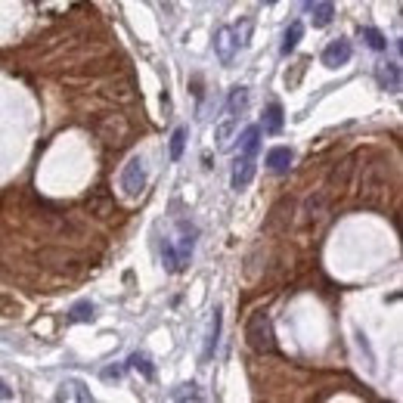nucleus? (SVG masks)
Listing matches in <instances>:
<instances>
[{"mask_svg": "<svg viewBox=\"0 0 403 403\" xmlns=\"http://www.w3.org/2000/svg\"><path fill=\"white\" fill-rule=\"evenodd\" d=\"M196 239H198V227L192 220L174 223V229L161 242V264H165L167 273H183L189 267L192 251H196Z\"/></svg>", "mask_w": 403, "mask_h": 403, "instance_id": "nucleus-1", "label": "nucleus"}, {"mask_svg": "<svg viewBox=\"0 0 403 403\" xmlns=\"http://www.w3.org/2000/svg\"><path fill=\"white\" fill-rule=\"evenodd\" d=\"M245 341L251 351L258 353H270L276 351V338H273V322L267 316V310H254L245 322Z\"/></svg>", "mask_w": 403, "mask_h": 403, "instance_id": "nucleus-2", "label": "nucleus"}, {"mask_svg": "<svg viewBox=\"0 0 403 403\" xmlns=\"http://www.w3.org/2000/svg\"><path fill=\"white\" fill-rule=\"evenodd\" d=\"M388 192V167L382 161H372L363 167V177H360V196L366 205H378Z\"/></svg>", "mask_w": 403, "mask_h": 403, "instance_id": "nucleus-3", "label": "nucleus"}, {"mask_svg": "<svg viewBox=\"0 0 403 403\" xmlns=\"http://www.w3.org/2000/svg\"><path fill=\"white\" fill-rule=\"evenodd\" d=\"M93 130H96V136L105 146H121L130 134V124H127V118L118 115V112H103V115H96V121H93Z\"/></svg>", "mask_w": 403, "mask_h": 403, "instance_id": "nucleus-4", "label": "nucleus"}, {"mask_svg": "<svg viewBox=\"0 0 403 403\" xmlns=\"http://www.w3.org/2000/svg\"><path fill=\"white\" fill-rule=\"evenodd\" d=\"M121 189L127 198H136L143 189H146V161L143 155H130L121 167Z\"/></svg>", "mask_w": 403, "mask_h": 403, "instance_id": "nucleus-5", "label": "nucleus"}, {"mask_svg": "<svg viewBox=\"0 0 403 403\" xmlns=\"http://www.w3.org/2000/svg\"><path fill=\"white\" fill-rule=\"evenodd\" d=\"M326 211H329V196L326 192H313V196H307L301 205V223L304 227H316V223L326 217Z\"/></svg>", "mask_w": 403, "mask_h": 403, "instance_id": "nucleus-6", "label": "nucleus"}, {"mask_svg": "<svg viewBox=\"0 0 403 403\" xmlns=\"http://www.w3.org/2000/svg\"><path fill=\"white\" fill-rule=\"evenodd\" d=\"M87 211H90L93 217H99V220H112V217L118 214V205L105 189H96V192H90V198H87Z\"/></svg>", "mask_w": 403, "mask_h": 403, "instance_id": "nucleus-7", "label": "nucleus"}, {"mask_svg": "<svg viewBox=\"0 0 403 403\" xmlns=\"http://www.w3.org/2000/svg\"><path fill=\"white\" fill-rule=\"evenodd\" d=\"M351 41L347 37H338V41H332L326 50H322V65L326 68H338V65H347L351 62Z\"/></svg>", "mask_w": 403, "mask_h": 403, "instance_id": "nucleus-8", "label": "nucleus"}, {"mask_svg": "<svg viewBox=\"0 0 403 403\" xmlns=\"http://www.w3.org/2000/svg\"><path fill=\"white\" fill-rule=\"evenodd\" d=\"M214 50H217V59H220L223 65H229V62H233V56H236V50H239V43H236L233 28H229V25L217 28V34H214Z\"/></svg>", "mask_w": 403, "mask_h": 403, "instance_id": "nucleus-9", "label": "nucleus"}, {"mask_svg": "<svg viewBox=\"0 0 403 403\" xmlns=\"http://www.w3.org/2000/svg\"><path fill=\"white\" fill-rule=\"evenodd\" d=\"M375 78H378V87L382 90H388V93H400V65L397 62H382L378 65V72H375Z\"/></svg>", "mask_w": 403, "mask_h": 403, "instance_id": "nucleus-10", "label": "nucleus"}, {"mask_svg": "<svg viewBox=\"0 0 403 403\" xmlns=\"http://www.w3.org/2000/svg\"><path fill=\"white\" fill-rule=\"evenodd\" d=\"M251 180H254V155H242L239 152L236 167H233V189H245Z\"/></svg>", "mask_w": 403, "mask_h": 403, "instance_id": "nucleus-11", "label": "nucleus"}, {"mask_svg": "<svg viewBox=\"0 0 403 403\" xmlns=\"http://www.w3.org/2000/svg\"><path fill=\"white\" fill-rule=\"evenodd\" d=\"M56 397H59V400H84V403L93 400V394L84 388V382H78V378H65V382L59 384V394Z\"/></svg>", "mask_w": 403, "mask_h": 403, "instance_id": "nucleus-12", "label": "nucleus"}, {"mask_svg": "<svg viewBox=\"0 0 403 403\" xmlns=\"http://www.w3.org/2000/svg\"><path fill=\"white\" fill-rule=\"evenodd\" d=\"M291 158H295V155H291L289 146H276L267 152V167H270L273 174H285L291 167Z\"/></svg>", "mask_w": 403, "mask_h": 403, "instance_id": "nucleus-13", "label": "nucleus"}, {"mask_svg": "<svg viewBox=\"0 0 403 403\" xmlns=\"http://www.w3.org/2000/svg\"><path fill=\"white\" fill-rule=\"evenodd\" d=\"M217 338H220V307H214V316H211V326H208V338H205L202 347V360H211L217 351Z\"/></svg>", "mask_w": 403, "mask_h": 403, "instance_id": "nucleus-14", "label": "nucleus"}, {"mask_svg": "<svg viewBox=\"0 0 403 403\" xmlns=\"http://www.w3.org/2000/svg\"><path fill=\"white\" fill-rule=\"evenodd\" d=\"M351 171H353L351 161H341V165L332 171V180H329V189H332V196H344V189H347V177H351Z\"/></svg>", "mask_w": 403, "mask_h": 403, "instance_id": "nucleus-15", "label": "nucleus"}, {"mask_svg": "<svg viewBox=\"0 0 403 403\" xmlns=\"http://www.w3.org/2000/svg\"><path fill=\"white\" fill-rule=\"evenodd\" d=\"M103 96L115 99V103H134L136 93H134V84H130V81H118V84H109V87H105Z\"/></svg>", "mask_w": 403, "mask_h": 403, "instance_id": "nucleus-16", "label": "nucleus"}, {"mask_svg": "<svg viewBox=\"0 0 403 403\" xmlns=\"http://www.w3.org/2000/svg\"><path fill=\"white\" fill-rule=\"evenodd\" d=\"M264 134H279L282 130V105L279 103H270L267 105V112H264Z\"/></svg>", "mask_w": 403, "mask_h": 403, "instance_id": "nucleus-17", "label": "nucleus"}, {"mask_svg": "<svg viewBox=\"0 0 403 403\" xmlns=\"http://www.w3.org/2000/svg\"><path fill=\"white\" fill-rule=\"evenodd\" d=\"M239 149H242V155H258V149H260V127L258 124H251V127L242 130Z\"/></svg>", "mask_w": 403, "mask_h": 403, "instance_id": "nucleus-18", "label": "nucleus"}, {"mask_svg": "<svg viewBox=\"0 0 403 403\" xmlns=\"http://www.w3.org/2000/svg\"><path fill=\"white\" fill-rule=\"evenodd\" d=\"M245 109H248V87H236V90L229 93V99H227V115L239 118Z\"/></svg>", "mask_w": 403, "mask_h": 403, "instance_id": "nucleus-19", "label": "nucleus"}, {"mask_svg": "<svg viewBox=\"0 0 403 403\" xmlns=\"http://www.w3.org/2000/svg\"><path fill=\"white\" fill-rule=\"evenodd\" d=\"M236 121H239V118H236V115H227V112H223V121L220 124H217V146H227V143H229V136H233V130H236Z\"/></svg>", "mask_w": 403, "mask_h": 403, "instance_id": "nucleus-20", "label": "nucleus"}, {"mask_svg": "<svg viewBox=\"0 0 403 403\" xmlns=\"http://www.w3.org/2000/svg\"><path fill=\"white\" fill-rule=\"evenodd\" d=\"M301 34H304V25H301V22H291V25H289V31H285V37H282V53H285V56H289L291 50L298 47Z\"/></svg>", "mask_w": 403, "mask_h": 403, "instance_id": "nucleus-21", "label": "nucleus"}, {"mask_svg": "<svg viewBox=\"0 0 403 403\" xmlns=\"http://www.w3.org/2000/svg\"><path fill=\"white\" fill-rule=\"evenodd\" d=\"M93 320V304L90 301H78L68 310V322H90Z\"/></svg>", "mask_w": 403, "mask_h": 403, "instance_id": "nucleus-22", "label": "nucleus"}, {"mask_svg": "<svg viewBox=\"0 0 403 403\" xmlns=\"http://www.w3.org/2000/svg\"><path fill=\"white\" fill-rule=\"evenodd\" d=\"M332 12H335L332 0H322V3L313 10V25H316V28H326V25L332 22Z\"/></svg>", "mask_w": 403, "mask_h": 403, "instance_id": "nucleus-23", "label": "nucleus"}, {"mask_svg": "<svg viewBox=\"0 0 403 403\" xmlns=\"http://www.w3.org/2000/svg\"><path fill=\"white\" fill-rule=\"evenodd\" d=\"M363 41H366V47L378 50V53H382V50H388V41H384V34L378 28H363Z\"/></svg>", "mask_w": 403, "mask_h": 403, "instance_id": "nucleus-24", "label": "nucleus"}, {"mask_svg": "<svg viewBox=\"0 0 403 403\" xmlns=\"http://www.w3.org/2000/svg\"><path fill=\"white\" fill-rule=\"evenodd\" d=\"M202 391H198V384H180L177 391H171V400H202Z\"/></svg>", "mask_w": 403, "mask_h": 403, "instance_id": "nucleus-25", "label": "nucleus"}, {"mask_svg": "<svg viewBox=\"0 0 403 403\" xmlns=\"http://www.w3.org/2000/svg\"><path fill=\"white\" fill-rule=\"evenodd\" d=\"M127 363L134 366L136 372H143V375H146V378H155V366H152V360H149L146 353H134V357H130Z\"/></svg>", "mask_w": 403, "mask_h": 403, "instance_id": "nucleus-26", "label": "nucleus"}, {"mask_svg": "<svg viewBox=\"0 0 403 403\" xmlns=\"http://www.w3.org/2000/svg\"><path fill=\"white\" fill-rule=\"evenodd\" d=\"M183 146H186V127H177L171 136V158L177 161L180 155H183Z\"/></svg>", "mask_w": 403, "mask_h": 403, "instance_id": "nucleus-27", "label": "nucleus"}, {"mask_svg": "<svg viewBox=\"0 0 403 403\" xmlns=\"http://www.w3.org/2000/svg\"><path fill=\"white\" fill-rule=\"evenodd\" d=\"M248 34H251V19H242V25H236V28H233L236 43H239V47H245V43H248Z\"/></svg>", "mask_w": 403, "mask_h": 403, "instance_id": "nucleus-28", "label": "nucleus"}, {"mask_svg": "<svg viewBox=\"0 0 403 403\" xmlns=\"http://www.w3.org/2000/svg\"><path fill=\"white\" fill-rule=\"evenodd\" d=\"M0 313H3V316H16L19 313V304L10 301L6 295H0Z\"/></svg>", "mask_w": 403, "mask_h": 403, "instance_id": "nucleus-29", "label": "nucleus"}, {"mask_svg": "<svg viewBox=\"0 0 403 403\" xmlns=\"http://www.w3.org/2000/svg\"><path fill=\"white\" fill-rule=\"evenodd\" d=\"M12 397V391H10V384L3 382V378H0V400H10Z\"/></svg>", "mask_w": 403, "mask_h": 403, "instance_id": "nucleus-30", "label": "nucleus"}, {"mask_svg": "<svg viewBox=\"0 0 403 403\" xmlns=\"http://www.w3.org/2000/svg\"><path fill=\"white\" fill-rule=\"evenodd\" d=\"M118 375H121V369H118V366H112V369L103 372V378H118Z\"/></svg>", "mask_w": 403, "mask_h": 403, "instance_id": "nucleus-31", "label": "nucleus"}, {"mask_svg": "<svg viewBox=\"0 0 403 403\" xmlns=\"http://www.w3.org/2000/svg\"><path fill=\"white\" fill-rule=\"evenodd\" d=\"M264 3H276V0H264Z\"/></svg>", "mask_w": 403, "mask_h": 403, "instance_id": "nucleus-32", "label": "nucleus"}]
</instances>
